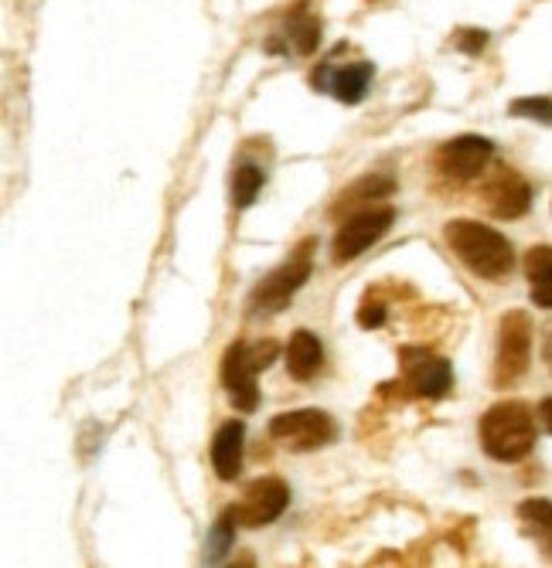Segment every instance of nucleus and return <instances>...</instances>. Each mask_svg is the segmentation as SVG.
<instances>
[{
  "label": "nucleus",
  "mask_w": 552,
  "mask_h": 568,
  "mask_svg": "<svg viewBox=\"0 0 552 568\" xmlns=\"http://www.w3.org/2000/svg\"><path fill=\"white\" fill-rule=\"evenodd\" d=\"M284 38L287 45L297 51V55H314L317 45H321V21L314 17L311 4H293L287 14H284Z\"/></svg>",
  "instance_id": "nucleus-14"
},
{
  "label": "nucleus",
  "mask_w": 552,
  "mask_h": 568,
  "mask_svg": "<svg viewBox=\"0 0 552 568\" xmlns=\"http://www.w3.org/2000/svg\"><path fill=\"white\" fill-rule=\"evenodd\" d=\"M526 276L532 287V303L542 310H552V249L536 245L526 252Z\"/></svg>",
  "instance_id": "nucleus-17"
},
{
  "label": "nucleus",
  "mask_w": 552,
  "mask_h": 568,
  "mask_svg": "<svg viewBox=\"0 0 552 568\" xmlns=\"http://www.w3.org/2000/svg\"><path fill=\"white\" fill-rule=\"evenodd\" d=\"M518 524L539 545V552L552 561V504L542 497L521 500L518 504Z\"/></svg>",
  "instance_id": "nucleus-16"
},
{
  "label": "nucleus",
  "mask_w": 552,
  "mask_h": 568,
  "mask_svg": "<svg viewBox=\"0 0 552 568\" xmlns=\"http://www.w3.org/2000/svg\"><path fill=\"white\" fill-rule=\"evenodd\" d=\"M269 436L293 452H311L338 436V425L321 409H293L269 419Z\"/></svg>",
  "instance_id": "nucleus-4"
},
{
  "label": "nucleus",
  "mask_w": 552,
  "mask_h": 568,
  "mask_svg": "<svg viewBox=\"0 0 552 568\" xmlns=\"http://www.w3.org/2000/svg\"><path fill=\"white\" fill-rule=\"evenodd\" d=\"M372 75L375 69L369 62H351V65H341L335 69L331 62H324L314 75H311V85L321 93H331L338 102H362L365 93H369V85H372Z\"/></svg>",
  "instance_id": "nucleus-12"
},
{
  "label": "nucleus",
  "mask_w": 552,
  "mask_h": 568,
  "mask_svg": "<svg viewBox=\"0 0 552 568\" xmlns=\"http://www.w3.org/2000/svg\"><path fill=\"white\" fill-rule=\"evenodd\" d=\"M406 364V385L409 391H417L420 399H444L454 385L451 361L436 358L430 351H403Z\"/></svg>",
  "instance_id": "nucleus-10"
},
{
  "label": "nucleus",
  "mask_w": 552,
  "mask_h": 568,
  "mask_svg": "<svg viewBox=\"0 0 552 568\" xmlns=\"http://www.w3.org/2000/svg\"><path fill=\"white\" fill-rule=\"evenodd\" d=\"M236 510L229 507L223 518L215 521V528L208 531V545H205V558H212V561H218V558H226L229 555V548H232V542H236Z\"/></svg>",
  "instance_id": "nucleus-20"
},
{
  "label": "nucleus",
  "mask_w": 552,
  "mask_h": 568,
  "mask_svg": "<svg viewBox=\"0 0 552 568\" xmlns=\"http://www.w3.org/2000/svg\"><path fill=\"white\" fill-rule=\"evenodd\" d=\"M532 358V321L521 310H508L499 327V354H494V385L512 388L529 372Z\"/></svg>",
  "instance_id": "nucleus-3"
},
{
  "label": "nucleus",
  "mask_w": 552,
  "mask_h": 568,
  "mask_svg": "<svg viewBox=\"0 0 552 568\" xmlns=\"http://www.w3.org/2000/svg\"><path fill=\"white\" fill-rule=\"evenodd\" d=\"M494 154V144L484 136H457L451 144L440 147L436 167L447 181H475L481 170L488 167Z\"/></svg>",
  "instance_id": "nucleus-9"
},
{
  "label": "nucleus",
  "mask_w": 552,
  "mask_h": 568,
  "mask_svg": "<svg viewBox=\"0 0 552 568\" xmlns=\"http://www.w3.org/2000/svg\"><path fill=\"white\" fill-rule=\"evenodd\" d=\"M311 259H314V242H303L297 252L287 255V263L280 269L269 273L260 282L256 293H253V306L256 310H284L293 300V293L311 279Z\"/></svg>",
  "instance_id": "nucleus-6"
},
{
  "label": "nucleus",
  "mask_w": 552,
  "mask_h": 568,
  "mask_svg": "<svg viewBox=\"0 0 552 568\" xmlns=\"http://www.w3.org/2000/svg\"><path fill=\"white\" fill-rule=\"evenodd\" d=\"M444 235L451 252L464 263V269H471L481 279H505L515 266V252L508 239L481 221H471V218L447 221Z\"/></svg>",
  "instance_id": "nucleus-1"
},
{
  "label": "nucleus",
  "mask_w": 552,
  "mask_h": 568,
  "mask_svg": "<svg viewBox=\"0 0 552 568\" xmlns=\"http://www.w3.org/2000/svg\"><path fill=\"white\" fill-rule=\"evenodd\" d=\"M287 504H290V487L284 484V480L263 476L245 491V497L239 504H232V510H236V521L242 528H266L284 515Z\"/></svg>",
  "instance_id": "nucleus-8"
},
{
  "label": "nucleus",
  "mask_w": 552,
  "mask_h": 568,
  "mask_svg": "<svg viewBox=\"0 0 552 568\" xmlns=\"http://www.w3.org/2000/svg\"><path fill=\"white\" fill-rule=\"evenodd\" d=\"M481 446L491 460L518 463L536 446V422L521 402H499L481 419Z\"/></svg>",
  "instance_id": "nucleus-2"
},
{
  "label": "nucleus",
  "mask_w": 552,
  "mask_h": 568,
  "mask_svg": "<svg viewBox=\"0 0 552 568\" xmlns=\"http://www.w3.org/2000/svg\"><path fill=\"white\" fill-rule=\"evenodd\" d=\"M484 205L494 218L515 221L532 208V188L529 181L515 174V170H499L488 184H484Z\"/></svg>",
  "instance_id": "nucleus-11"
},
{
  "label": "nucleus",
  "mask_w": 552,
  "mask_h": 568,
  "mask_svg": "<svg viewBox=\"0 0 552 568\" xmlns=\"http://www.w3.org/2000/svg\"><path fill=\"white\" fill-rule=\"evenodd\" d=\"M484 45H488V32H460L457 35V48L467 55H481Z\"/></svg>",
  "instance_id": "nucleus-23"
},
{
  "label": "nucleus",
  "mask_w": 552,
  "mask_h": 568,
  "mask_svg": "<svg viewBox=\"0 0 552 568\" xmlns=\"http://www.w3.org/2000/svg\"><path fill=\"white\" fill-rule=\"evenodd\" d=\"M385 314H389V306H385V300L379 293H365L362 306H358V327H365V330H375L385 324Z\"/></svg>",
  "instance_id": "nucleus-21"
},
{
  "label": "nucleus",
  "mask_w": 552,
  "mask_h": 568,
  "mask_svg": "<svg viewBox=\"0 0 552 568\" xmlns=\"http://www.w3.org/2000/svg\"><path fill=\"white\" fill-rule=\"evenodd\" d=\"M539 415H542V422H545V430L552 433V399H545V402L539 406Z\"/></svg>",
  "instance_id": "nucleus-24"
},
{
  "label": "nucleus",
  "mask_w": 552,
  "mask_h": 568,
  "mask_svg": "<svg viewBox=\"0 0 552 568\" xmlns=\"http://www.w3.org/2000/svg\"><path fill=\"white\" fill-rule=\"evenodd\" d=\"M396 221V208L389 205H369V208H358L335 235V263H351L355 255H362L365 249H372L385 232L393 229Z\"/></svg>",
  "instance_id": "nucleus-5"
},
{
  "label": "nucleus",
  "mask_w": 552,
  "mask_h": 568,
  "mask_svg": "<svg viewBox=\"0 0 552 568\" xmlns=\"http://www.w3.org/2000/svg\"><path fill=\"white\" fill-rule=\"evenodd\" d=\"M512 117H529V120H539V123H552V99L545 96H532V99H518L512 102Z\"/></svg>",
  "instance_id": "nucleus-22"
},
{
  "label": "nucleus",
  "mask_w": 552,
  "mask_h": 568,
  "mask_svg": "<svg viewBox=\"0 0 552 568\" xmlns=\"http://www.w3.org/2000/svg\"><path fill=\"white\" fill-rule=\"evenodd\" d=\"M263 184H266V174L256 164H239L236 174H232V202H236V208H250L256 202V194L263 191Z\"/></svg>",
  "instance_id": "nucleus-19"
},
{
  "label": "nucleus",
  "mask_w": 552,
  "mask_h": 568,
  "mask_svg": "<svg viewBox=\"0 0 552 568\" xmlns=\"http://www.w3.org/2000/svg\"><path fill=\"white\" fill-rule=\"evenodd\" d=\"M324 361V348L321 337H314L311 330H297L287 345V372L297 382H311L317 375V367Z\"/></svg>",
  "instance_id": "nucleus-15"
},
{
  "label": "nucleus",
  "mask_w": 552,
  "mask_h": 568,
  "mask_svg": "<svg viewBox=\"0 0 552 568\" xmlns=\"http://www.w3.org/2000/svg\"><path fill=\"white\" fill-rule=\"evenodd\" d=\"M242 436L245 425L239 419L223 422V430L212 439V467L218 473V480H236L242 470Z\"/></svg>",
  "instance_id": "nucleus-13"
},
{
  "label": "nucleus",
  "mask_w": 552,
  "mask_h": 568,
  "mask_svg": "<svg viewBox=\"0 0 552 568\" xmlns=\"http://www.w3.org/2000/svg\"><path fill=\"white\" fill-rule=\"evenodd\" d=\"M393 181L389 178H362L358 181L351 191H345L341 197H338V212H345V208H369V205H375V197H385V194H393Z\"/></svg>",
  "instance_id": "nucleus-18"
},
{
  "label": "nucleus",
  "mask_w": 552,
  "mask_h": 568,
  "mask_svg": "<svg viewBox=\"0 0 552 568\" xmlns=\"http://www.w3.org/2000/svg\"><path fill=\"white\" fill-rule=\"evenodd\" d=\"M260 372H263V364H260L256 351L245 345V340H236V345H229V351L223 358V385H226L236 409H242V412L256 409V402H260L256 375Z\"/></svg>",
  "instance_id": "nucleus-7"
}]
</instances>
